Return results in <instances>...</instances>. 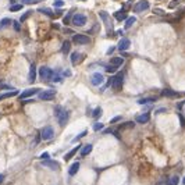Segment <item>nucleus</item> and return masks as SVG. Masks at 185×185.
Segmentation results:
<instances>
[{"label":"nucleus","instance_id":"f257e3e1","mask_svg":"<svg viewBox=\"0 0 185 185\" xmlns=\"http://www.w3.org/2000/svg\"><path fill=\"white\" fill-rule=\"evenodd\" d=\"M54 112H56V117H57L58 124H60V125H65L67 121H68V118H70V112H68V110H64V109L60 107V106H57Z\"/></svg>","mask_w":185,"mask_h":185},{"label":"nucleus","instance_id":"f03ea898","mask_svg":"<svg viewBox=\"0 0 185 185\" xmlns=\"http://www.w3.org/2000/svg\"><path fill=\"white\" fill-rule=\"evenodd\" d=\"M53 75H54L53 70H50L49 67H40L39 68V77H40V80L42 81L53 80Z\"/></svg>","mask_w":185,"mask_h":185},{"label":"nucleus","instance_id":"7ed1b4c3","mask_svg":"<svg viewBox=\"0 0 185 185\" xmlns=\"http://www.w3.org/2000/svg\"><path fill=\"white\" fill-rule=\"evenodd\" d=\"M103 81H105V77H103L102 73H93L92 77H90V84L93 86H100L103 84Z\"/></svg>","mask_w":185,"mask_h":185},{"label":"nucleus","instance_id":"20e7f679","mask_svg":"<svg viewBox=\"0 0 185 185\" xmlns=\"http://www.w3.org/2000/svg\"><path fill=\"white\" fill-rule=\"evenodd\" d=\"M40 137L42 139H45V141H49V139H52V138L54 137V131L52 127H45V128H42L40 131Z\"/></svg>","mask_w":185,"mask_h":185},{"label":"nucleus","instance_id":"39448f33","mask_svg":"<svg viewBox=\"0 0 185 185\" xmlns=\"http://www.w3.org/2000/svg\"><path fill=\"white\" fill-rule=\"evenodd\" d=\"M42 163V166H46V167H49V169L54 170V171H58L60 170V164H58V161L56 160H42L40 161Z\"/></svg>","mask_w":185,"mask_h":185},{"label":"nucleus","instance_id":"423d86ee","mask_svg":"<svg viewBox=\"0 0 185 185\" xmlns=\"http://www.w3.org/2000/svg\"><path fill=\"white\" fill-rule=\"evenodd\" d=\"M85 22H86V17L84 14H75L73 17V24L75 27H82V25H85Z\"/></svg>","mask_w":185,"mask_h":185},{"label":"nucleus","instance_id":"0eeeda50","mask_svg":"<svg viewBox=\"0 0 185 185\" xmlns=\"http://www.w3.org/2000/svg\"><path fill=\"white\" fill-rule=\"evenodd\" d=\"M148 8H149V1H148V0H139L137 4H135L134 10H135L137 13H141V11H146Z\"/></svg>","mask_w":185,"mask_h":185},{"label":"nucleus","instance_id":"6e6552de","mask_svg":"<svg viewBox=\"0 0 185 185\" xmlns=\"http://www.w3.org/2000/svg\"><path fill=\"white\" fill-rule=\"evenodd\" d=\"M73 40L75 42V43H78V45H86V43H89V42H90V39H89L86 35H81V33L74 35Z\"/></svg>","mask_w":185,"mask_h":185},{"label":"nucleus","instance_id":"1a4fd4ad","mask_svg":"<svg viewBox=\"0 0 185 185\" xmlns=\"http://www.w3.org/2000/svg\"><path fill=\"white\" fill-rule=\"evenodd\" d=\"M112 86L114 90H120L121 86H122V74H118V75H116V77L113 78Z\"/></svg>","mask_w":185,"mask_h":185},{"label":"nucleus","instance_id":"9d476101","mask_svg":"<svg viewBox=\"0 0 185 185\" xmlns=\"http://www.w3.org/2000/svg\"><path fill=\"white\" fill-rule=\"evenodd\" d=\"M56 95V92L54 90H52V89H49V90H43V92H40L39 93V99L40 100H52L53 97Z\"/></svg>","mask_w":185,"mask_h":185},{"label":"nucleus","instance_id":"9b49d317","mask_svg":"<svg viewBox=\"0 0 185 185\" xmlns=\"http://www.w3.org/2000/svg\"><path fill=\"white\" fill-rule=\"evenodd\" d=\"M38 92H40L38 88H31V89H25L24 92L20 95V99H27V97H31L33 96L35 93H38Z\"/></svg>","mask_w":185,"mask_h":185},{"label":"nucleus","instance_id":"f8f14e48","mask_svg":"<svg viewBox=\"0 0 185 185\" xmlns=\"http://www.w3.org/2000/svg\"><path fill=\"white\" fill-rule=\"evenodd\" d=\"M82 54L81 53H78V52H75V53H73L71 54V64L73 65H77V64H80L81 61H82Z\"/></svg>","mask_w":185,"mask_h":185},{"label":"nucleus","instance_id":"ddd939ff","mask_svg":"<svg viewBox=\"0 0 185 185\" xmlns=\"http://www.w3.org/2000/svg\"><path fill=\"white\" fill-rule=\"evenodd\" d=\"M149 120H150V114H149V113L139 114V116L137 117V122H139V124H146Z\"/></svg>","mask_w":185,"mask_h":185},{"label":"nucleus","instance_id":"4468645a","mask_svg":"<svg viewBox=\"0 0 185 185\" xmlns=\"http://www.w3.org/2000/svg\"><path fill=\"white\" fill-rule=\"evenodd\" d=\"M28 80H29V82H35V80H36V65L35 64H31V67H29Z\"/></svg>","mask_w":185,"mask_h":185},{"label":"nucleus","instance_id":"2eb2a0df","mask_svg":"<svg viewBox=\"0 0 185 185\" xmlns=\"http://www.w3.org/2000/svg\"><path fill=\"white\" fill-rule=\"evenodd\" d=\"M78 170H80V161H75V163H73V164L70 166V169H68V174L73 177V175H75V174L78 173Z\"/></svg>","mask_w":185,"mask_h":185},{"label":"nucleus","instance_id":"dca6fc26","mask_svg":"<svg viewBox=\"0 0 185 185\" xmlns=\"http://www.w3.org/2000/svg\"><path fill=\"white\" fill-rule=\"evenodd\" d=\"M124 64V58L122 57H113L112 60H110V65H113V67H120V65Z\"/></svg>","mask_w":185,"mask_h":185},{"label":"nucleus","instance_id":"f3484780","mask_svg":"<svg viewBox=\"0 0 185 185\" xmlns=\"http://www.w3.org/2000/svg\"><path fill=\"white\" fill-rule=\"evenodd\" d=\"M129 45H131L129 40L127 39V38H124V39H121L120 42H118V50H121V52H122V50H127V49L129 48Z\"/></svg>","mask_w":185,"mask_h":185},{"label":"nucleus","instance_id":"a211bd4d","mask_svg":"<svg viewBox=\"0 0 185 185\" xmlns=\"http://www.w3.org/2000/svg\"><path fill=\"white\" fill-rule=\"evenodd\" d=\"M81 148H82V146H81V145H78V146H75L74 149H71V150H70V152H68V153H67V154H65V156H64V160H65V161H67V160H70V159L73 157L74 154H75V153H77V152H78V150H80Z\"/></svg>","mask_w":185,"mask_h":185},{"label":"nucleus","instance_id":"6ab92c4d","mask_svg":"<svg viewBox=\"0 0 185 185\" xmlns=\"http://www.w3.org/2000/svg\"><path fill=\"white\" fill-rule=\"evenodd\" d=\"M161 95H163V96H167V97H177V96H178L177 92H174V90H170V89H163Z\"/></svg>","mask_w":185,"mask_h":185},{"label":"nucleus","instance_id":"aec40b11","mask_svg":"<svg viewBox=\"0 0 185 185\" xmlns=\"http://www.w3.org/2000/svg\"><path fill=\"white\" fill-rule=\"evenodd\" d=\"M137 22V18L135 17H128L127 20H125V29H128V28H131L132 25Z\"/></svg>","mask_w":185,"mask_h":185},{"label":"nucleus","instance_id":"412c9836","mask_svg":"<svg viewBox=\"0 0 185 185\" xmlns=\"http://www.w3.org/2000/svg\"><path fill=\"white\" fill-rule=\"evenodd\" d=\"M81 149H82V150H81V154H82V156H86V154H89V153L92 152V145H85V146H82V148H81Z\"/></svg>","mask_w":185,"mask_h":185},{"label":"nucleus","instance_id":"4be33fe9","mask_svg":"<svg viewBox=\"0 0 185 185\" xmlns=\"http://www.w3.org/2000/svg\"><path fill=\"white\" fill-rule=\"evenodd\" d=\"M70 49H71V43L68 42V40H64V43H63V46H61V52L67 54L68 52H70Z\"/></svg>","mask_w":185,"mask_h":185},{"label":"nucleus","instance_id":"5701e85b","mask_svg":"<svg viewBox=\"0 0 185 185\" xmlns=\"http://www.w3.org/2000/svg\"><path fill=\"white\" fill-rule=\"evenodd\" d=\"M156 102V97H145V99H139L138 103L139 105H146V103H153Z\"/></svg>","mask_w":185,"mask_h":185},{"label":"nucleus","instance_id":"b1692460","mask_svg":"<svg viewBox=\"0 0 185 185\" xmlns=\"http://www.w3.org/2000/svg\"><path fill=\"white\" fill-rule=\"evenodd\" d=\"M114 17H116V20H117V21L127 20V16H125V13H124V11H117V13H114Z\"/></svg>","mask_w":185,"mask_h":185},{"label":"nucleus","instance_id":"393cba45","mask_svg":"<svg viewBox=\"0 0 185 185\" xmlns=\"http://www.w3.org/2000/svg\"><path fill=\"white\" fill-rule=\"evenodd\" d=\"M134 125H135V124H134V122H132V121H127V122H124V124H121V125H120V127H118V128H120V129L134 128Z\"/></svg>","mask_w":185,"mask_h":185},{"label":"nucleus","instance_id":"a878e982","mask_svg":"<svg viewBox=\"0 0 185 185\" xmlns=\"http://www.w3.org/2000/svg\"><path fill=\"white\" fill-rule=\"evenodd\" d=\"M100 116H102V107L97 106L96 109L93 110V113H92V117H93V118H99Z\"/></svg>","mask_w":185,"mask_h":185},{"label":"nucleus","instance_id":"bb28decb","mask_svg":"<svg viewBox=\"0 0 185 185\" xmlns=\"http://www.w3.org/2000/svg\"><path fill=\"white\" fill-rule=\"evenodd\" d=\"M17 93H18L17 90H11V92H7V93H3V95L0 96V100H1V99H7V97H11V96H16Z\"/></svg>","mask_w":185,"mask_h":185},{"label":"nucleus","instance_id":"cd10ccee","mask_svg":"<svg viewBox=\"0 0 185 185\" xmlns=\"http://www.w3.org/2000/svg\"><path fill=\"white\" fill-rule=\"evenodd\" d=\"M10 24H11V20H10V18H3V20L0 21V29H1V28H6V27Z\"/></svg>","mask_w":185,"mask_h":185},{"label":"nucleus","instance_id":"c85d7f7f","mask_svg":"<svg viewBox=\"0 0 185 185\" xmlns=\"http://www.w3.org/2000/svg\"><path fill=\"white\" fill-rule=\"evenodd\" d=\"M178 182H180V178H178L177 175H174V177H171L169 180L167 185H178Z\"/></svg>","mask_w":185,"mask_h":185},{"label":"nucleus","instance_id":"c756f323","mask_svg":"<svg viewBox=\"0 0 185 185\" xmlns=\"http://www.w3.org/2000/svg\"><path fill=\"white\" fill-rule=\"evenodd\" d=\"M21 8H22V4H13L10 7V11H20Z\"/></svg>","mask_w":185,"mask_h":185},{"label":"nucleus","instance_id":"7c9ffc66","mask_svg":"<svg viewBox=\"0 0 185 185\" xmlns=\"http://www.w3.org/2000/svg\"><path fill=\"white\" fill-rule=\"evenodd\" d=\"M102 128H103V124H102V122L93 124V131H102Z\"/></svg>","mask_w":185,"mask_h":185},{"label":"nucleus","instance_id":"2f4dec72","mask_svg":"<svg viewBox=\"0 0 185 185\" xmlns=\"http://www.w3.org/2000/svg\"><path fill=\"white\" fill-rule=\"evenodd\" d=\"M40 13H45V14H48V16H53V11L50 10V8H39Z\"/></svg>","mask_w":185,"mask_h":185},{"label":"nucleus","instance_id":"473e14b6","mask_svg":"<svg viewBox=\"0 0 185 185\" xmlns=\"http://www.w3.org/2000/svg\"><path fill=\"white\" fill-rule=\"evenodd\" d=\"M181 3V0H173L171 3H170V8H174V7H177L178 4Z\"/></svg>","mask_w":185,"mask_h":185},{"label":"nucleus","instance_id":"72a5a7b5","mask_svg":"<svg viewBox=\"0 0 185 185\" xmlns=\"http://www.w3.org/2000/svg\"><path fill=\"white\" fill-rule=\"evenodd\" d=\"M31 14H32V13H31V11H27V13H25L24 16L21 17V20H20V21H21V22H22V21H25V20H27V18H28V17L31 16Z\"/></svg>","mask_w":185,"mask_h":185},{"label":"nucleus","instance_id":"f704fd0d","mask_svg":"<svg viewBox=\"0 0 185 185\" xmlns=\"http://www.w3.org/2000/svg\"><path fill=\"white\" fill-rule=\"evenodd\" d=\"M116 70H117V67H113V65H107V68H106L107 73H114Z\"/></svg>","mask_w":185,"mask_h":185},{"label":"nucleus","instance_id":"c9c22d12","mask_svg":"<svg viewBox=\"0 0 185 185\" xmlns=\"http://www.w3.org/2000/svg\"><path fill=\"white\" fill-rule=\"evenodd\" d=\"M86 134H88V131H82V132H81L80 135H78V137L75 138V141H80L81 138H84V137H85V135H86Z\"/></svg>","mask_w":185,"mask_h":185},{"label":"nucleus","instance_id":"e433bc0d","mask_svg":"<svg viewBox=\"0 0 185 185\" xmlns=\"http://www.w3.org/2000/svg\"><path fill=\"white\" fill-rule=\"evenodd\" d=\"M54 6H56V7H61V6H64V1H63V0H56V1H54Z\"/></svg>","mask_w":185,"mask_h":185},{"label":"nucleus","instance_id":"4c0bfd02","mask_svg":"<svg viewBox=\"0 0 185 185\" xmlns=\"http://www.w3.org/2000/svg\"><path fill=\"white\" fill-rule=\"evenodd\" d=\"M120 120H121V116H116L114 118H112V121H110V122H112V124H116V122H118Z\"/></svg>","mask_w":185,"mask_h":185},{"label":"nucleus","instance_id":"58836bf2","mask_svg":"<svg viewBox=\"0 0 185 185\" xmlns=\"http://www.w3.org/2000/svg\"><path fill=\"white\" fill-rule=\"evenodd\" d=\"M71 14H73V11H70V13L67 14V17L64 18V24H67V22H68V21L71 20Z\"/></svg>","mask_w":185,"mask_h":185},{"label":"nucleus","instance_id":"ea45409f","mask_svg":"<svg viewBox=\"0 0 185 185\" xmlns=\"http://www.w3.org/2000/svg\"><path fill=\"white\" fill-rule=\"evenodd\" d=\"M48 157H49V153H42L40 154V160H48Z\"/></svg>","mask_w":185,"mask_h":185},{"label":"nucleus","instance_id":"a19ab883","mask_svg":"<svg viewBox=\"0 0 185 185\" xmlns=\"http://www.w3.org/2000/svg\"><path fill=\"white\" fill-rule=\"evenodd\" d=\"M13 24H14V29H16V31H20V22H17V21H14Z\"/></svg>","mask_w":185,"mask_h":185},{"label":"nucleus","instance_id":"79ce46f5","mask_svg":"<svg viewBox=\"0 0 185 185\" xmlns=\"http://www.w3.org/2000/svg\"><path fill=\"white\" fill-rule=\"evenodd\" d=\"M0 89H11V86H8V85H4V84H0Z\"/></svg>","mask_w":185,"mask_h":185},{"label":"nucleus","instance_id":"37998d69","mask_svg":"<svg viewBox=\"0 0 185 185\" xmlns=\"http://www.w3.org/2000/svg\"><path fill=\"white\" fill-rule=\"evenodd\" d=\"M22 1H24L25 4H33L35 3V0H22Z\"/></svg>","mask_w":185,"mask_h":185},{"label":"nucleus","instance_id":"c03bdc74","mask_svg":"<svg viewBox=\"0 0 185 185\" xmlns=\"http://www.w3.org/2000/svg\"><path fill=\"white\" fill-rule=\"evenodd\" d=\"M180 118H181V125H182V127H185V120H184V117H182V116H180Z\"/></svg>","mask_w":185,"mask_h":185},{"label":"nucleus","instance_id":"a18cd8bd","mask_svg":"<svg viewBox=\"0 0 185 185\" xmlns=\"http://www.w3.org/2000/svg\"><path fill=\"white\" fill-rule=\"evenodd\" d=\"M3 181H4V175H3V174H0V185L3 184Z\"/></svg>","mask_w":185,"mask_h":185},{"label":"nucleus","instance_id":"49530a36","mask_svg":"<svg viewBox=\"0 0 185 185\" xmlns=\"http://www.w3.org/2000/svg\"><path fill=\"white\" fill-rule=\"evenodd\" d=\"M113 52H114V48H112V49H109V50H107V54H112Z\"/></svg>","mask_w":185,"mask_h":185},{"label":"nucleus","instance_id":"de8ad7c7","mask_svg":"<svg viewBox=\"0 0 185 185\" xmlns=\"http://www.w3.org/2000/svg\"><path fill=\"white\" fill-rule=\"evenodd\" d=\"M163 112L166 113V112H167V110H166V109H160V110H157V112H156V113H163Z\"/></svg>","mask_w":185,"mask_h":185},{"label":"nucleus","instance_id":"09e8293b","mask_svg":"<svg viewBox=\"0 0 185 185\" xmlns=\"http://www.w3.org/2000/svg\"><path fill=\"white\" fill-rule=\"evenodd\" d=\"M182 184H184V185H185V177H184V178H182Z\"/></svg>","mask_w":185,"mask_h":185},{"label":"nucleus","instance_id":"8fccbe9b","mask_svg":"<svg viewBox=\"0 0 185 185\" xmlns=\"http://www.w3.org/2000/svg\"><path fill=\"white\" fill-rule=\"evenodd\" d=\"M11 3H16V0H11Z\"/></svg>","mask_w":185,"mask_h":185}]
</instances>
